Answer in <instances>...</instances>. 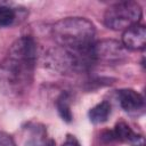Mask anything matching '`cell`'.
Listing matches in <instances>:
<instances>
[{
	"instance_id": "obj_12",
	"label": "cell",
	"mask_w": 146,
	"mask_h": 146,
	"mask_svg": "<svg viewBox=\"0 0 146 146\" xmlns=\"http://www.w3.org/2000/svg\"><path fill=\"white\" fill-rule=\"evenodd\" d=\"M63 146H80V145H79V143L76 141L75 138H73V137H68L67 140L65 141V144H64Z\"/></svg>"
},
{
	"instance_id": "obj_5",
	"label": "cell",
	"mask_w": 146,
	"mask_h": 146,
	"mask_svg": "<svg viewBox=\"0 0 146 146\" xmlns=\"http://www.w3.org/2000/svg\"><path fill=\"white\" fill-rule=\"evenodd\" d=\"M119 104L123 111L129 114H139L145 107L144 98L132 89H121L117 91Z\"/></svg>"
},
{
	"instance_id": "obj_2",
	"label": "cell",
	"mask_w": 146,
	"mask_h": 146,
	"mask_svg": "<svg viewBox=\"0 0 146 146\" xmlns=\"http://www.w3.org/2000/svg\"><path fill=\"white\" fill-rule=\"evenodd\" d=\"M55 41L64 49L81 51L94 44L95 26L83 17H66L52 25L51 29Z\"/></svg>"
},
{
	"instance_id": "obj_7",
	"label": "cell",
	"mask_w": 146,
	"mask_h": 146,
	"mask_svg": "<svg viewBox=\"0 0 146 146\" xmlns=\"http://www.w3.org/2000/svg\"><path fill=\"white\" fill-rule=\"evenodd\" d=\"M114 138L121 141L128 143L132 146H144V137L136 133L127 123L119 122L114 129Z\"/></svg>"
},
{
	"instance_id": "obj_10",
	"label": "cell",
	"mask_w": 146,
	"mask_h": 146,
	"mask_svg": "<svg viewBox=\"0 0 146 146\" xmlns=\"http://www.w3.org/2000/svg\"><path fill=\"white\" fill-rule=\"evenodd\" d=\"M16 18L15 10L8 6L0 5V26H9Z\"/></svg>"
},
{
	"instance_id": "obj_9",
	"label": "cell",
	"mask_w": 146,
	"mask_h": 146,
	"mask_svg": "<svg viewBox=\"0 0 146 146\" xmlns=\"http://www.w3.org/2000/svg\"><path fill=\"white\" fill-rule=\"evenodd\" d=\"M57 108L62 119L66 122L72 121V112L70 110V98L67 94H62L57 99Z\"/></svg>"
},
{
	"instance_id": "obj_6",
	"label": "cell",
	"mask_w": 146,
	"mask_h": 146,
	"mask_svg": "<svg viewBox=\"0 0 146 146\" xmlns=\"http://www.w3.org/2000/svg\"><path fill=\"white\" fill-rule=\"evenodd\" d=\"M122 44L129 50H141L146 44V29L141 24H135L124 30Z\"/></svg>"
},
{
	"instance_id": "obj_3",
	"label": "cell",
	"mask_w": 146,
	"mask_h": 146,
	"mask_svg": "<svg viewBox=\"0 0 146 146\" xmlns=\"http://www.w3.org/2000/svg\"><path fill=\"white\" fill-rule=\"evenodd\" d=\"M141 7L133 1H122L110 6L104 14L105 25L115 31H124L138 24L141 18Z\"/></svg>"
},
{
	"instance_id": "obj_8",
	"label": "cell",
	"mask_w": 146,
	"mask_h": 146,
	"mask_svg": "<svg viewBox=\"0 0 146 146\" xmlns=\"http://www.w3.org/2000/svg\"><path fill=\"white\" fill-rule=\"evenodd\" d=\"M111 114V105L108 102H102L94 106L89 111V119L92 123L99 124L105 121H107L108 116Z\"/></svg>"
},
{
	"instance_id": "obj_4",
	"label": "cell",
	"mask_w": 146,
	"mask_h": 146,
	"mask_svg": "<svg viewBox=\"0 0 146 146\" xmlns=\"http://www.w3.org/2000/svg\"><path fill=\"white\" fill-rule=\"evenodd\" d=\"M91 57L95 63L114 65L123 62L127 57L125 48L115 40H102L91 47Z\"/></svg>"
},
{
	"instance_id": "obj_13",
	"label": "cell",
	"mask_w": 146,
	"mask_h": 146,
	"mask_svg": "<svg viewBox=\"0 0 146 146\" xmlns=\"http://www.w3.org/2000/svg\"><path fill=\"white\" fill-rule=\"evenodd\" d=\"M46 146H56V145H55L54 140H49V141H48V144H47Z\"/></svg>"
},
{
	"instance_id": "obj_11",
	"label": "cell",
	"mask_w": 146,
	"mask_h": 146,
	"mask_svg": "<svg viewBox=\"0 0 146 146\" xmlns=\"http://www.w3.org/2000/svg\"><path fill=\"white\" fill-rule=\"evenodd\" d=\"M0 146H16V144L8 133L0 131Z\"/></svg>"
},
{
	"instance_id": "obj_1",
	"label": "cell",
	"mask_w": 146,
	"mask_h": 146,
	"mask_svg": "<svg viewBox=\"0 0 146 146\" xmlns=\"http://www.w3.org/2000/svg\"><path fill=\"white\" fill-rule=\"evenodd\" d=\"M36 59L35 41L31 36L17 39L0 63V83L6 91L19 95L30 88Z\"/></svg>"
}]
</instances>
